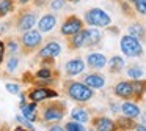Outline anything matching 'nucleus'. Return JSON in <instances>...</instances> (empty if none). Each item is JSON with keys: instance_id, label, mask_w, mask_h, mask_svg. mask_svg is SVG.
Listing matches in <instances>:
<instances>
[{"instance_id": "f257e3e1", "label": "nucleus", "mask_w": 146, "mask_h": 131, "mask_svg": "<svg viewBox=\"0 0 146 131\" xmlns=\"http://www.w3.org/2000/svg\"><path fill=\"white\" fill-rule=\"evenodd\" d=\"M119 46H121V51H123L127 57H140L141 52H143L141 43L138 41V38H135V36H132V35L123 36Z\"/></svg>"}, {"instance_id": "f03ea898", "label": "nucleus", "mask_w": 146, "mask_h": 131, "mask_svg": "<svg viewBox=\"0 0 146 131\" xmlns=\"http://www.w3.org/2000/svg\"><path fill=\"white\" fill-rule=\"evenodd\" d=\"M68 93H69V96L72 99H76V101H88V99H91L93 96V90L90 85H86L85 82H72L69 84V87H68Z\"/></svg>"}, {"instance_id": "7ed1b4c3", "label": "nucleus", "mask_w": 146, "mask_h": 131, "mask_svg": "<svg viewBox=\"0 0 146 131\" xmlns=\"http://www.w3.org/2000/svg\"><path fill=\"white\" fill-rule=\"evenodd\" d=\"M85 21L90 26H96V27H107L111 22L110 16L101 8H91L90 11H86Z\"/></svg>"}, {"instance_id": "20e7f679", "label": "nucleus", "mask_w": 146, "mask_h": 131, "mask_svg": "<svg viewBox=\"0 0 146 131\" xmlns=\"http://www.w3.org/2000/svg\"><path fill=\"white\" fill-rule=\"evenodd\" d=\"M80 30H82V21L76 16L68 17L63 22V26H61V33L63 35H76Z\"/></svg>"}, {"instance_id": "39448f33", "label": "nucleus", "mask_w": 146, "mask_h": 131, "mask_svg": "<svg viewBox=\"0 0 146 131\" xmlns=\"http://www.w3.org/2000/svg\"><path fill=\"white\" fill-rule=\"evenodd\" d=\"M64 117V107L61 106H50L44 111V120L47 122H57Z\"/></svg>"}, {"instance_id": "423d86ee", "label": "nucleus", "mask_w": 146, "mask_h": 131, "mask_svg": "<svg viewBox=\"0 0 146 131\" xmlns=\"http://www.w3.org/2000/svg\"><path fill=\"white\" fill-rule=\"evenodd\" d=\"M41 43V33L35 32V30H29V32L24 33L22 36V44L25 48H36V46Z\"/></svg>"}, {"instance_id": "0eeeda50", "label": "nucleus", "mask_w": 146, "mask_h": 131, "mask_svg": "<svg viewBox=\"0 0 146 131\" xmlns=\"http://www.w3.org/2000/svg\"><path fill=\"white\" fill-rule=\"evenodd\" d=\"M36 22V16L33 13H27L24 16H21L19 22H17V30L19 32H29L32 30V27H35Z\"/></svg>"}, {"instance_id": "6e6552de", "label": "nucleus", "mask_w": 146, "mask_h": 131, "mask_svg": "<svg viewBox=\"0 0 146 131\" xmlns=\"http://www.w3.org/2000/svg\"><path fill=\"white\" fill-rule=\"evenodd\" d=\"M115 95L119 96V98H124V99H129L130 96L133 95V87L130 82H118L115 85Z\"/></svg>"}, {"instance_id": "1a4fd4ad", "label": "nucleus", "mask_w": 146, "mask_h": 131, "mask_svg": "<svg viewBox=\"0 0 146 131\" xmlns=\"http://www.w3.org/2000/svg\"><path fill=\"white\" fill-rule=\"evenodd\" d=\"M86 63H88V67H91V68L101 70V68H104L105 65H107V58H105V55L94 52V54H90L88 57H86Z\"/></svg>"}, {"instance_id": "9d476101", "label": "nucleus", "mask_w": 146, "mask_h": 131, "mask_svg": "<svg viewBox=\"0 0 146 131\" xmlns=\"http://www.w3.org/2000/svg\"><path fill=\"white\" fill-rule=\"evenodd\" d=\"M50 96H57V92H54V90H50V89H35L30 93V99L35 101V103L47 99V98H50Z\"/></svg>"}, {"instance_id": "9b49d317", "label": "nucleus", "mask_w": 146, "mask_h": 131, "mask_svg": "<svg viewBox=\"0 0 146 131\" xmlns=\"http://www.w3.org/2000/svg\"><path fill=\"white\" fill-rule=\"evenodd\" d=\"M64 68H66L68 74L76 76V74H80L83 70H85V63H83V60H80V58H72V60L68 62Z\"/></svg>"}, {"instance_id": "f8f14e48", "label": "nucleus", "mask_w": 146, "mask_h": 131, "mask_svg": "<svg viewBox=\"0 0 146 131\" xmlns=\"http://www.w3.org/2000/svg\"><path fill=\"white\" fill-rule=\"evenodd\" d=\"M55 24H57L55 14H46V16H42L41 21L38 22V29H39V32H50L55 27Z\"/></svg>"}, {"instance_id": "ddd939ff", "label": "nucleus", "mask_w": 146, "mask_h": 131, "mask_svg": "<svg viewBox=\"0 0 146 131\" xmlns=\"http://www.w3.org/2000/svg\"><path fill=\"white\" fill-rule=\"evenodd\" d=\"M121 111H123L124 117L127 118H137L141 115V111H140V107L135 104V103H123V106H121Z\"/></svg>"}, {"instance_id": "4468645a", "label": "nucleus", "mask_w": 146, "mask_h": 131, "mask_svg": "<svg viewBox=\"0 0 146 131\" xmlns=\"http://www.w3.org/2000/svg\"><path fill=\"white\" fill-rule=\"evenodd\" d=\"M60 52H61L60 44H58V43H55V41H52V43H49L46 48L41 49L39 55H41L42 58H49V57L52 58V57H57V55H60Z\"/></svg>"}, {"instance_id": "2eb2a0df", "label": "nucleus", "mask_w": 146, "mask_h": 131, "mask_svg": "<svg viewBox=\"0 0 146 131\" xmlns=\"http://www.w3.org/2000/svg\"><path fill=\"white\" fill-rule=\"evenodd\" d=\"M83 82L86 85H90L91 89H101V87L105 85V79L101 74H88V76H85Z\"/></svg>"}, {"instance_id": "dca6fc26", "label": "nucleus", "mask_w": 146, "mask_h": 131, "mask_svg": "<svg viewBox=\"0 0 146 131\" xmlns=\"http://www.w3.org/2000/svg\"><path fill=\"white\" fill-rule=\"evenodd\" d=\"M101 41V32L98 29L85 30V46H96Z\"/></svg>"}, {"instance_id": "f3484780", "label": "nucleus", "mask_w": 146, "mask_h": 131, "mask_svg": "<svg viewBox=\"0 0 146 131\" xmlns=\"http://www.w3.org/2000/svg\"><path fill=\"white\" fill-rule=\"evenodd\" d=\"M94 126H96V130H99V131H111V130H115V123L110 120V118H107V117L98 118V120L94 122Z\"/></svg>"}, {"instance_id": "a211bd4d", "label": "nucleus", "mask_w": 146, "mask_h": 131, "mask_svg": "<svg viewBox=\"0 0 146 131\" xmlns=\"http://www.w3.org/2000/svg\"><path fill=\"white\" fill-rule=\"evenodd\" d=\"M127 32H129V35L135 36V38H138V40H143V38H145V35H146L145 27L140 26V24H132V26H129Z\"/></svg>"}, {"instance_id": "6ab92c4d", "label": "nucleus", "mask_w": 146, "mask_h": 131, "mask_svg": "<svg viewBox=\"0 0 146 131\" xmlns=\"http://www.w3.org/2000/svg\"><path fill=\"white\" fill-rule=\"evenodd\" d=\"M72 118L74 120H77V122H80V123H85V122H88L90 120V115H88V112L85 111V109H82V107H76V109H72Z\"/></svg>"}, {"instance_id": "aec40b11", "label": "nucleus", "mask_w": 146, "mask_h": 131, "mask_svg": "<svg viewBox=\"0 0 146 131\" xmlns=\"http://www.w3.org/2000/svg\"><path fill=\"white\" fill-rule=\"evenodd\" d=\"M21 109H22V114L25 115L29 120H32V122L36 120V114H35L36 104H35V103H33V104H30V106H27V104H24V103H21Z\"/></svg>"}, {"instance_id": "412c9836", "label": "nucleus", "mask_w": 146, "mask_h": 131, "mask_svg": "<svg viewBox=\"0 0 146 131\" xmlns=\"http://www.w3.org/2000/svg\"><path fill=\"white\" fill-rule=\"evenodd\" d=\"M132 87H133V95L137 96H143L146 92V81L143 79H135L132 82Z\"/></svg>"}, {"instance_id": "4be33fe9", "label": "nucleus", "mask_w": 146, "mask_h": 131, "mask_svg": "<svg viewBox=\"0 0 146 131\" xmlns=\"http://www.w3.org/2000/svg\"><path fill=\"white\" fill-rule=\"evenodd\" d=\"M143 74H145V71L141 70V68L138 67V65H132V67L127 68V76L130 77V79H141Z\"/></svg>"}, {"instance_id": "5701e85b", "label": "nucleus", "mask_w": 146, "mask_h": 131, "mask_svg": "<svg viewBox=\"0 0 146 131\" xmlns=\"http://www.w3.org/2000/svg\"><path fill=\"white\" fill-rule=\"evenodd\" d=\"M124 60L121 57H111L110 58V71H113V73H118V71H121L124 68Z\"/></svg>"}, {"instance_id": "b1692460", "label": "nucleus", "mask_w": 146, "mask_h": 131, "mask_svg": "<svg viewBox=\"0 0 146 131\" xmlns=\"http://www.w3.org/2000/svg\"><path fill=\"white\" fill-rule=\"evenodd\" d=\"M71 44H72V48H82V46H85V30L77 32L76 35L72 36Z\"/></svg>"}, {"instance_id": "393cba45", "label": "nucleus", "mask_w": 146, "mask_h": 131, "mask_svg": "<svg viewBox=\"0 0 146 131\" xmlns=\"http://www.w3.org/2000/svg\"><path fill=\"white\" fill-rule=\"evenodd\" d=\"M11 10H13L11 0H0V16H7Z\"/></svg>"}, {"instance_id": "a878e982", "label": "nucleus", "mask_w": 146, "mask_h": 131, "mask_svg": "<svg viewBox=\"0 0 146 131\" xmlns=\"http://www.w3.org/2000/svg\"><path fill=\"white\" fill-rule=\"evenodd\" d=\"M64 130L68 131H83L85 128H83V125L80 123V122H69V123H66V126H64Z\"/></svg>"}, {"instance_id": "bb28decb", "label": "nucleus", "mask_w": 146, "mask_h": 131, "mask_svg": "<svg viewBox=\"0 0 146 131\" xmlns=\"http://www.w3.org/2000/svg\"><path fill=\"white\" fill-rule=\"evenodd\" d=\"M135 10L138 11L140 14H145L146 16V0H138V2H135Z\"/></svg>"}, {"instance_id": "cd10ccee", "label": "nucleus", "mask_w": 146, "mask_h": 131, "mask_svg": "<svg viewBox=\"0 0 146 131\" xmlns=\"http://www.w3.org/2000/svg\"><path fill=\"white\" fill-rule=\"evenodd\" d=\"M17 63H19L17 57H10V60H8V63H7V70L8 71H14L17 68Z\"/></svg>"}, {"instance_id": "c85d7f7f", "label": "nucleus", "mask_w": 146, "mask_h": 131, "mask_svg": "<svg viewBox=\"0 0 146 131\" xmlns=\"http://www.w3.org/2000/svg\"><path fill=\"white\" fill-rule=\"evenodd\" d=\"M36 77H39V79H46V81H49L52 77V73L49 70H39L38 73H36Z\"/></svg>"}, {"instance_id": "c756f323", "label": "nucleus", "mask_w": 146, "mask_h": 131, "mask_svg": "<svg viewBox=\"0 0 146 131\" xmlns=\"http://www.w3.org/2000/svg\"><path fill=\"white\" fill-rule=\"evenodd\" d=\"M5 89H7L10 93H13V95H17V93H19V85H17V84H11V82H8L7 85H5Z\"/></svg>"}, {"instance_id": "7c9ffc66", "label": "nucleus", "mask_w": 146, "mask_h": 131, "mask_svg": "<svg viewBox=\"0 0 146 131\" xmlns=\"http://www.w3.org/2000/svg\"><path fill=\"white\" fill-rule=\"evenodd\" d=\"M63 7H64V2H63V0H54V2L50 3V8H52V10H61Z\"/></svg>"}, {"instance_id": "2f4dec72", "label": "nucleus", "mask_w": 146, "mask_h": 131, "mask_svg": "<svg viewBox=\"0 0 146 131\" xmlns=\"http://www.w3.org/2000/svg\"><path fill=\"white\" fill-rule=\"evenodd\" d=\"M8 49H10V52H16L17 51V44L14 41H10L8 43Z\"/></svg>"}, {"instance_id": "473e14b6", "label": "nucleus", "mask_w": 146, "mask_h": 131, "mask_svg": "<svg viewBox=\"0 0 146 131\" xmlns=\"http://www.w3.org/2000/svg\"><path fill=\"white\" fill-rule=\"evenodd\" d=\"M3 55H5V44L0 41V63H2V60H3Z\"/></svg>"}, {"instance_id": "72a5a7b5", "label": "nucleus", "mask_w": 146, "mask_h": 131, "mask_svg": "<svg viewBox=\"0 0 146 131\" xmlns=\"http://www.w3.org/2000/svg\"><path fill=\"white\" fill-rule=\"evenodd\" d=\"M137 130H140V131H146V125H137Z\"/></svg>"}, {"instance_id": "f704fd0d", "label": "nucleus", "mask_w": 146, "mask_h": 131, "mask_svg": "<svg viewBox=\"0 0 146 131\" xmlns=\"http://www.w3.org/2000/svg\"><path fill=\"white\" fill-rule=\"evenodd\" d=\"M50 130H52V131H60V130H63V128L58 126V125H55V126H52V128H50Z\"/></svg>"}, {"instance_id": "c9c22d12", "label": "nucleus", "mask_w": 146, "mask_h": 131, "mask_svg": "<svg viewBox=\"0 0 146 131\" xmlns=\"http://www.w3.org/2000/svg\"><path fill=\"white\" fill-rule=\"evenodd\" d=\"M36 5H39V7H41V5H44V2H42V0H36Z\"/></svg>"}, {"instance_id": "e433bc0d", "label": "nucleus", "mask_w": 146, "mask_h": 131, "mask_svg": "<svg viewBox=\"0 0 146 131\" xmlns=\"http://www.w3.org/2000/svg\"><path fill=\"white\" fill-rule=\"evenodd\" d=\"M29 0H19V3H27Z\"/></svg>"}, {"instance_id": "4c0bfd02", "label": "nucleus", "mask_w": 146, "mask_h": 131, "mask_svg": "<svg viewBox=\"0 0 146 131\" xmlns=\"http://www.w3.org/2000/svg\"><path fill=\"white\" fill-rule=\"evenodd\" d=\"M129 2H133V3H135V2H138V0H129Z\"/></svg>"}]
</instances>
